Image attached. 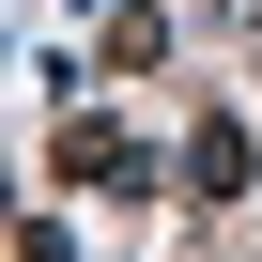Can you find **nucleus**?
Returning <instances> with one entry per match:
<instances>
[{
	"mask_svg": "<svg viewBox=\"0 0 262 262\" xmlns=\"http://www.w3.org/2000/svg\"><path fill=\"white\" fill-rule=\"evenodd\" d=\"M62 185H93V201H155V185H185L155 139H139V123H108V108H77L62 123Z\"/></svg>",
	"mask_w": 262,
	"mask_h": 262,
	"instance_id": "nucleus-1",
	"label": "nucleus"
},
{
	"mask_svg": "<svg viewBox=\"0 0 262 262\" xmlns=\"http://www.w3.org/2000/svg\"><path fill=\"white\" fill-rule=\"evenodd\" d=\"M247 170H262V139H247V123L216 108L201 139H185V216H231V201H247Z\"/></svg>",
	"mask_w": 262,
	"mask_h": 262,
	"instance_id": "nucleus-2",
	"label": "nucleus"
},
{
	"mask_svg": "<svg viewBox=\"0 0 262 262\" xmlns=\"http://www.w3.org/2000/svg\"><path fill=\"white\" fill-rule=\"evenodd\" d=\"M170 62V16H108V77H155Z\"/></svg>",
	"mask_w": 262,
	"mask_h": 262,
	"instance_id": "nucleus-3",
	"label": "nucleus"
}]
</instances>
